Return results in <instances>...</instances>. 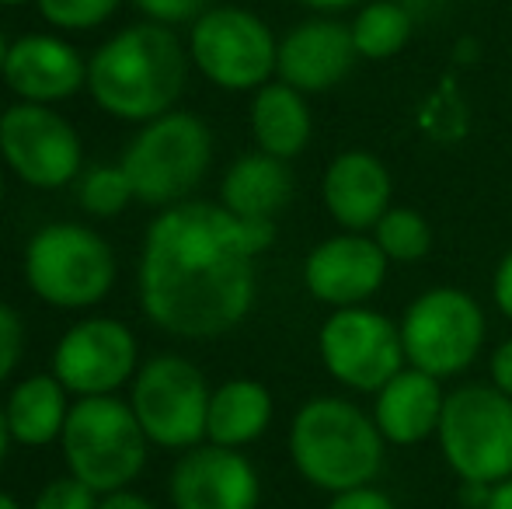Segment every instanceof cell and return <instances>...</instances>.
<instances>
[{
	"label": "cell",
	"instance_id": "6da1fadb",
	"mask_svg": "<svg viewBox=\"0 0 512 509\" xmlns=\"http://www.w3.org/2000/svg\"><path fill=\"white\" fill-rule=\"evenodd\" d=\"M272 241L276 220H241L220 203L185 199L157 210L136 262L147 321L192 342L234 332L255 307L258 255Z\"/></svg>",
	"mask_w": 512,
	"mask_h": 509
},
{
	"label": "cell",
	"instance_id": "7a4b0ae2",
	"mask_svg": "<svg viewBox=\"0 0 512 509\" xmlns=\"http://www.w3.org/2000/svg\"><path fill=\"white\" fill-rule=\"evenodd\" d=\"M189 49L175 28L136 21L88 56V95L115 123L143 126L178 105L189 81Z\"/></svg>",
	"mask_w": 512,
	"mask_h": 509
},
{
	"label": "cell",
	"instance_id": "3957f363",
	"mask_svg": "<svg viewBox=\"0 0 512 509\" xmlns=\"http://www.w3.org/2000/svg\"><path fill=\"white\" fill-rule=\"evenodd\" d=\"M384 443L373 415L345 398H310L290 422L293 468L331 496L373 485L384 468Z\"/></svg>",
	"mask_w": 512,
	"mask_h": 509
},
{
	"label": "cell",
	"instance_id": "277c9868",
	"mask_svg": "<svg viewBox=\"0 0 512 509\" xmlns=\"http://www.w3.org/2000/svg\"><path fill=\"white\" fill-rule=\"evenodd\" d=\"M25 286L56 311H91L119 279L115 248L95 227L56 220L28 238L21 252Z\"/></svg>",
	"mask_w": 512,
	"mask_h": 509
},
{
	"label": "cell",
	"instance_id": "5b68a950",
	"mask_svg": "<svg viewBox=\"0 0 512 509\" xmlns=\"http://www.w3.org/2000/svg\"><path fill=\"white\" fill-rule=\"evenodd\" d=\"M136 203L168 210L203 185L213 164V129L196 112L171 109L129 136L119 157Z\"/></svg>",
	"mask_w": 512,
	"mask_h": 509
},
{
	"label": "cell",
	"instance_id": "8992f818",
	"mask_svg": "<svg viewBox=\"0 0 512 509\" xmlns=\"http://www.w3.org/2000/svg\"><path fill=\"white\" fill-rule=\"evenodd\" d=\"M60 454L67 475L81 478L98 496H108L133 489V482L147 468L150 440L129 398L119 394L74 398L60 436Z\"/></svg>",
	"mask_w": 512,
	"mask_h": 509
},
{
	"label": "cell",
	"instance_id": "52a82bcc",
	"mask_svg": "<svg viewBox=\"0 0 512 509\" xmlns=\"http://www.w3.org/2000/svg\"><path fill=\"white\" fill-rule=\"evenodd\" d=\"M436 436L460 482L495 485L512 478V398L495 384H464L446 394Z\"/></svg>",
	"mask_w": 512,
	"mask_h": 509
},
{
	"label": "cell",
	"instance_id": "ba28073f",
	"mask_svg": "<svg viewBox=\"0 0 512 509\" xmlns=\"http://www.w3.org/2000/svg\"><path fill=\"white\" fill-rule=\"evenodd\" d=\"M189 60L213 88L251 91L276 77L279 39L255 11L234 4H216L189 25Z\"/></svg>",
	"mask_w": 512,
	"mask_h": 509
},
{
	"label": "cell",
	"instance_id": "9c48e42d",
	"mask_svg": "<svg viewBox=\"0 0 512 509\" xmlns=\"http://www.w3.org/2000/svg\"><path fill=\"white\" fill-rule=\"evenodd\" d=\"M209 394L203 370L178 353H157L140 363L129 384V405L147 433L150 447L185 450L206 443Z\"/></svg>",
	"mask_w": 512,
	"mask_h": 509
},
{
	"label": "cell",
	"instance_id": "30bf717a",
	"mask_svg": "<svg viewBox=\"0 0 512 509\" xmlns=\"http://www.w3.org/2000/svg\"><path fill=\"white\" fill-rule=\"evenodd\" d=\"M398 328L405 363L436 381L464 374L485 346V314L478 300L453 286H436L411 300Z\"/></svg>",
	"mask_w": 512,
	"mask_h": 509
},
{
	"label": "cell",
	"instance_id": "8fae6325",
	"mask_svg": "<svg viewBox=\"0 0 512 509\" xmlns=\"http://www.w3.org/2000/svg\"><path fill=\"white\" fill-rule=\"evenodd\" d=\"M0 161L28 189L56 192L84 175V140L56 105L14 102L0 112Z\"/></svg>",
	"mask_w": 512,
	"mask_h": 509
},
{
	"label": "cell",
	"instance_id": "7c38bea8",
	"mask_svg": "<svg viewBox=\"0 0 512 509\" xmlns=\"http://www.w3.org/2000/svg\"><path fill=\"white\" fill-rule=\"evenodd\" d=\"M317 353L331 377L349 391L377 394L408 367L401 328L370 307H338L317 335Z\"/></svg>",
	"mask_w": 512,
	"mask_h": 509
},
{
	"label": "cell",
	"instance_id": "4fadbf2b",
	"mask_svg": "<svg viewBox=\"0 0 512 509\" xmlns=\"http://www.w3.org/2000/svg\"><path fill=\"white\" fill-rule=\"evenodd\" d=\"M136 370H140V342L126 321L108 314L77 318L60 335L49 363V374H56V381L74 398L119 394L122 387L133 384Z\"/></svg>",
	"mask_w": 512,
	"mask_h": 509
},
{
	"label": "cell",
	"instance_id": "5bb4252c",
	"mask_svg": "<svg viewBox=\"0 0 512 509\" xmlns=\"http://www.w3.org/2000/svg\"><path fill=\"white\" fill-rule=\"evenodd\" d=\"M168 499L175 509H258L262 478L241 450L199 443L171 468Z\"/></svg>",
	"mask_w": 512,
	"mask_h": 509
},
{
	"label": "cell",
	"instance_id": "9a60e30c",
	"mask_svg": "<svg viewBox=\"0 0 512 509\" xmlns=\"http://www.w3.org/2000/svg\"><path fill=\"white\" fill-rule=\"evenodd\" d=\"M0 81L18 102L60 105L88 88V56L60 32H28L11 39Z\"/></svg>",
	"mask_w": 512,
	"mask_h": 509
},
{
	"label": "cell",
	"instance_id": "2e32d148",
	"mask_svg": "<svg viewBox=\"0 0 512 509\" xmlns=\"http://www.w3.org/2000/svg\"><path fill=\"white\" fill-rule=\"evenodd\" d=\"M387 255L370 234L342 231L310 248L304 258V286L328 307H363L387 279Z\"/></svg>",
	"mask_w": 512,
	"mask_h": 509
},
{
	"label": "cell",
	"instance_id": "e0dca14e",
	"mask_svg": "<svg viewBox=\"0 0 512 509\" xmlns=\"http://www.w3.org/2000/svg\"><path fill=\"white\" fill-rule=\"evenodd\" d=\"M356 60L359 53L349 25L335 18H310L279 39L276 77L300 95H324L349 77Z\"/></svg>",
	"mask_w": 512,
	"mask_h": 509
},
{
	"label": "cell",
	"instance_id": "ac0fdd59",
	"mask_svg": "<svg viewBox=\"0 0 512 509\" xmlns=\"http://www.w3.org/2000/svg\"><path fill=\"white\" fill-rule=\"evenodd\" d=\"M391 196V171L366 150H345L324 171L321 199L342 231L370 234L377 220L391 210Z\"/></svg>",
	"mask_w": 512,
	"mask_h": 509
},
{
	"label": "cell",
	"instance_id": "d6986e66",
	"mask_svg": "<svg viewBox=\"0 0 512 509\" xmlns=\"http://www.w3.org/2000/svg\"><path fill=\"white\" fill-rule=\"evenodd\" d=\"M446 394L436 377L422 374L415 367H405L377 391L373 401V422L380 436L394 447H415L429 440L443 419Z\"/></svg>",
	"mask_w": 512,
	"mask_h": 509
},
{
	"label": "cell",
	"instance_id": "ffe728a7",
	"mask_svg": "<svg viewBox=\"0 0 512 509\" xmlns=\"http://www.w3.org/2000/svg\"><path fill=\"white\" fill-rule=\"evenodd\" d=\"M290 196V161H279L262 150L237 157L220 178V206L241 220H276L290 206Z\"/></svg>",
	"mask_w": 512,
	"mask_h": 509
},
{
	"label": "cell",
	"instance_id": "44dd1931",
	"mask_svg": "<svg viewBox=\"0 0 512 509\" xmlns=\"http://www.w3.org/2000/svg\"><path fill=\"white\" fill-rule=\"evenodd\" d=\"M70 408L74 394L56 381V374H32L18 381L4 398V419L14 447L42 450L49 443H60Z\"/></svg>",
	"mask_w": 512,
	"mask_h": 509
},
{
	"label": "cell",
	"instance_id": "7402d4cb",
	"mask_svg": "<svg viewBox=\"0 0 512 509\" xmlns=\"http://www.w3.org/2000/svg\"><path fill=\"white\" fill-rule=\"evenodd\" d=\"M310 133H314V119H310L307 95L297 88L276 81L262 84L251 95V136H255L258 150L272 154L279 161H293L304 154Z\"/></svg>",
	"mask_w": 512,
	"mask_h": 509
},
{
	"label": "cell",
	"instance_id": "603a6c76",
	"mask_svg": "<svg viewBox=\"0 0 512 509\" xmlns=\"http://www.w3.org/2000/svg\"><path fill=\"white\" fill-rule=\"evenodd\" d=\"M272 394L265 384L251 377H234L213 387L209 394V419H206V443L230 450H244L255 440H262L272 426Z\"/></svg>",
	"mask_w": 512,
	"mask_h": 509
},
{
	"label": "cell",
	"instance_id": "cb8c5ba5",
	"mask_svg": "<svg viewBox=\"0 0 512 509\" xmlns=\"http://www.w3.org/2000/svg\"><path fill=\"white\" fill-rule=\"evenodd\" d=\"M352 42L359 60H391L408 46L415 14L401 0H370L352 18Z\"/></svg>",
	"mask_w": 512,
	"mask_h": 509
},
{
	"label": "cell",
	"instance_id": "d4e9b609",
	"mask_svg": "<svg viewBox=\"0 0 512 509\" xmlns=\"http://www.w3.org/2000/svg\"><path fill=\"white\" fill-rule=\"evenodd\" d=\"M373 241H377L380 252L387 255V262L411 265L429 255L432 227L422 213L408 210V206H391V210L377 220V227H373Z\"/></svg>",
	"mask_w": 512,
	"mask_h": 509
},
{
	"label": "cell",
	"instance_id": "484cf974",
	"mask_svg": "<svg viewBox=\"0 0 512 509\" xmlns=\"http://www.w3.org/2000/svg\"><path fill=\"white\" fill-rule=\"evenodd\" d=\"M133 185H129L122 164H91L84 168V175L77 178V203L88 217L95 220H112L119 213L129 210L133 203Z\"/></svg>",
	"mask_w": 512,
	"mask_h": 509
},
{
	"label": "cell",
	"instance_id": "4316f807",
	"mask_svg": "<svg viewBox=\"0 0 512 509\" xmlns=\"http://www.w3.org/2000/svg\"><path fill=\"white\" fill-rule=\"evenodd\" d=\"M122 0H35V11L53 32L84 35L115 18Z\"/></svg>",
	"mask_w": 512,
	"mask_h": 509
},
{
	"label": "cell",
	"instance_id": "83f0119b",
	"mask_svg": "<svg viewBox=\"0 0 512 509\" xmlns=\"http://www.w3.org/2000/svg\"><path fill=\"white\" fill-rule=\"evenodd\" d=\"M102 496L74 475L49 478L32 499V509H98Z\"/></svg>",
	"mask_w": 512,
	"mask_h": 509
},
{
	"label": "cell",
	"instance_id": "f1b7e54d",
	"mask_svg": "<svg viewBox=\"0 0 512 509\" xmlns=\"http://www.w3.org/2000/svg\"><path fill=\"white\" fill-rule=\"evenodd\" d=\"M133 7L143 14V21L178 28V25H192L213 4L209 0H133Z\"/></svg>",
	"mask_w": 512,
	"mask_h": 509
},
{
	"label": "cell",
	"instance_id": "f546056e",
	"mask_svg": "<svg viewBox=\"0 0 512 509\" xmlns=\"http://www.w3.org/2000/svg\"><path fill=\"white\" fill-rule=\"evenodd\" d=\"M21 356H25V325H21V314L0 300V384L18 370Z\"/></svg>",
	"mask_w": 512,
	"mask_h": 509
},
{
	"label": "cell",
	"instance_id": "4dcf8cb0",
	"mask_svg": "<svg viewBox=\"0 0 512 509\" xmlns=\"http://www.w3.org/2000/svg\"><path fill=\"white\" fill-rule=\"evenodd\" d=\"M324 509H394L391 496L373 485H363V489H349V492H338L331 496V503Z\"/></svg>",
	"mask_w": 512,
	"mask_h": 509
},
{
	"label": "cell",
	"instance_id": "1f68e13d",
	"mask_svg": "<svg viewBox=\"0 0 512 509\" xmlns=\"http://www.w3.org/2000/svg\"><path fill=\"white\" fill-rule=\"evenodd\" d=\"M492 297H495V307L512 321V252H506V258L499 262V269H495Z\"/></svg>",
	"mask_w": 512,
	"mask_h": 509
},
{
	"label": "cell",
	"instance_id": "d6a6232c",
	"mask_svg": "<svg viewBox=\"0 0 512 509\" xmlns=\"http://www.w3.org/2000/svg\"><path fill=\"white\" fill-rule=\"evenodd\" d=\"M492 384L499 387L502 394H509L512 398V339L502 342L499 349L492 353Z\"/></svg>",
	"mask_w": 512,
	"mask_h": 509
},
{
	"label": "cell",
	"instance_id": "836d02e7",
	"mask_svg": "<svg viewBox=\"0 0 512 509\" xmlns=\"http://www.w3.org/2000/svg\"><path fill=\"white\" fill-rule=\"evenodd\" d=\"M98 509H157V506L150 503L147 496H140V492L122 489V492H108V496H102Z\"/></svg>",
	"mask_w": 512,
	"mask_h": 509
},
{
	"label": "cell",
	"instance_id": "e575fe53",
	"mask_svg": "<svg viewBox=\"0 0 512 509\" xmlns=\"http://www.w3.org/2000/svg\"><path fill=\"white\" fill-rule=\"evenodd\" d=\"M297 4H304L317 14H338V11H349V7H359L363 0H297Z\"/></svg>",
	"mask_w": 512,
	"mask_h": 509
},
{
	"label": "cell",
	"instance_id": "d590c367",
	"mask_svg": "<svg viewBox=\"0 0 512 509\" xmlns=\"http://www.w3.org/2000/svg\"><path fill=\"white\" fill-rule=\"evenodd\" d=\"M485 509H512V478L506 482H495L492 492H488V503Z\"/></svg>",
	"mask_w": 512,
	"mask_h": 509
},
{
	"label": "cell",
	"instance_id": "8d00e7d4",
	"mask_svg": "<svg viewBox=\"0 0 512 509\" xmlns=\"http://www.w3.org/2000/svg\"><path fill=\"white\" fill-rule=\"evenodd\" d=\"M11 447H14V440H11V429H7V419H4V401H0V468H4Z\"/></svg>",
	"mask_w": 512,
	"mask_h": 509
},
{
	"label": "cell",
	"instance_id": "74e56055",
	"mask_svg": "<svg viewBox=\"0 0 512 509\" xmlns=\"http://www.w3.org/2000/svg\"><path fill=\"white\" fill-rule=\"evenodd\" d=\"M7 53H11V39H7V35H4V28H0V74H4Z\"/></svg>",
	"mask_w": 512,
	"mask_h": 509
},
{
	"label": "cell",
	"instance_id": "f35d334b",
	"mask_svg": "<svg viewBox=\"0 0 512 509\" xmlns=\"http://www.w3.org/2000/svg\"><path fill=\"white\" fill-rule=\"evenodd\" d=\"M0 509H25V506H21L18 499L11 496V492H4V489H0Z\"/></svg>",
	"mask_w": 512,
	"mask_h": 509
},
{
	"label": "cell",
	"instance_id": "ab89813d",
	"mask_svg": "<svg viewBox=\"0 0 512 509\" xmlns=\"http://www.w3.org/2000/svg\"><path fill=\"white\" fill-rule=\"evenodd\" d=\"M21 4H35V0H0V7H21Z\"/></svg>",
	"mask_w": 512,
	"mask_h": 509
},
{
	"label": "cell",
	"instance_id": "60d3db41",
	"mask_svg": "<svg viewBox=\"0 0 512 509\" xmlns=\"http://www.w3.org/2000/svg\"><path fill=\"white\" fill-rule=\"evenodd\" d=\"M0 203H4V175H0Z\"/></svg>",
	"mask_w": 512,
	"mask_h": 509
}]
</instances>
